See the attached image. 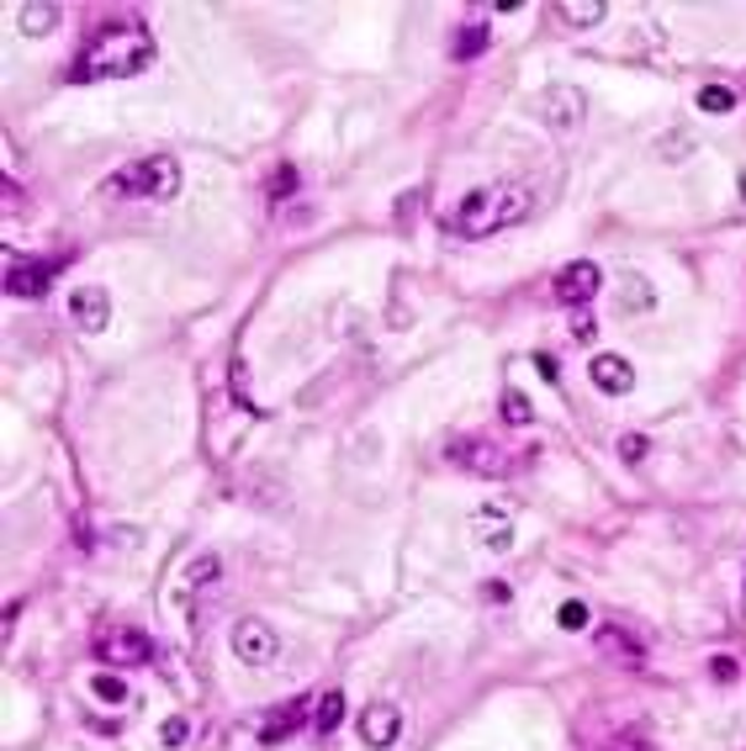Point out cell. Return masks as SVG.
Masks as SVG:
<instances>
[{"label":"cell","instance_id":"cell-1","mask_svg":"<svg viewBox=\"0 0 746 751\" xmlns=\"http://www.w3.org/2000/svg\"><path fill=\"white\" fill-rule=\"evenodd\" d=\"M154 59H160V48H154V33H149V27L112 22V27H101V33L80 48L75 79H132V75H143Z\"/></svg>","mask_w":746,"mask_h":751},{"label":"cell","instance_id":"cell-2","mask_svg":"<svg viewBox=\"0 0 746 751\" xmlns=\"http://www.w3.org/2000/svg\"><path fill=\"white\" fill-rule=\"evenodd\" d=\"M519 217H530V191L524 186H482V191L460 197V206L451 212V228L466 238H488L497 228H514Z\"/></svg>","mask_w":746,"mask_h":751},{"label":"cell","instance_id":"cell-3","mask_svg":"<svg viewBox=\"0 0 746 751\" xmlns=\"http://www.w3.org/2000/svg\"><path fill=\"white\" fill-rule=\"evenodd\" d=\"M112 197H149V201H175L180 197V164L169 154H149V159H132L127 170H117L106 180Z\"/></svg>","mask_w":746,"mask_h":751},{"label":"cell","instance_id":"cell-4","mask_svg":"<svg viewBox=\"0 0 746 751\" xmlns=\"http://www.w3.org/2000/svg\"><path fill=\"white\" fill-rule=\"evenodd\" d=\"M445 461L460 466V472H471V476H508V472H514V450H503L497 439H482V435L451 439Z\"/></svg>","mask_w":746,"mask_h":751},{"label":"cell","instance_id":"cell-5","mask_svg":"<svg viewBox=\"0 0 746 751\" xmlns=\"http://www.w3.org/2000/svg\"><path fill=\"white\" fill-rule=\"evenodd\" d=\"M96 656L106 662V667H143L149 656H154V640L138 630V625H106V630L96 635Z\"/></svg>","mask_w":746,"mask_h":751},{"label":"cell","instance_id":"cell-6","mask_svg":"<svg viewBox=\"0 0 746 751\" xmlns=\"http://www.w3.org/2000/svg\"><path fill=\"white\" fill-rule=\"evenodd\" d=\"M535 112L551 133H578L582 112H587V96H582L578 85H545L540 101H535Z\"/></svg>","mask_w":746,"mask_h":751},{"label":"cell","instance_id":"cell-7","mask_svg":"<svg viewBox=\"0 0 746 751\" xmlns=\"http://www.w3.org/2000/svg\"><path fill=\"white\" fill-rule=\"evenodd\" d=\"M233 656H239L244 667H270V662L281 656V635L270 630L265 619H239V625H233Z\"/></svg>","mask_w":746,"mask_h":751},{"label":"cell","instance_id":"cell-8","mask_svg":"<svg viewBox=\"0 0 746 751\" xmlns=\"http://www.w3.org/2000/svg\"><path fill=\"white\" fill-rule=\"evenodd\" d=\"M598 291H604V271H598L593 260L561 265V276H556V302H561V308H587Z\"/></svg>","mask_w":746,"mask_h":751},{"label":"cell","instance_id":"cell-9","mask_svg":"<svg viewBox=\"0 0 746 751\" xmlns=\"http://www.w3.org/2000/svg\"><path fill=\"white\" fill-rule=\"evenodd\" d=\"M53 276H59V260H11L5 265V291L22 297V302H38Z\"/></svg>","mask_w":746,"mask_h":751},{"label":"cell","instance_id":"cell-10","mask_svg":"<svg viewBox=\"0 0 746 751\" xmlns=\"http://www.w3.org/2000/svg\"><path fill=\"white\" fill-rule=\"evenodd\" d=\"M307 714H318V704H307V699H287L270 714H260V747H281L287 736H296L307 725Z\"/></svg>","mask_w":746,"mask_h":751},{"label":"cell","instance_id":"cell-11","mask_svg":"<svg viewBox=\"0 0 746 751\" xmlns=\"http://www.w3.org/2000/svg\"><path fill=\"white\" fill-rule=\"evenodd\" d=\"M471 540L482 546V551H514V518H508V509H497V503H482L477 514H471Z\"/></svg>","mask_w":746,"mask_h":751},{"label":"cell","instance_id":"cell-12","mask_svg":"<svg viewBox=\"0 0 746 751\" xmlns=\"http://www.w3.org/2000/svg\"><path fill=\"white\" fill-rule=\"evenodd\" d=\"M397 736H403V714H397V704H366V710H361V741L371 751L397 747Z\"/></svg>","mask_w":746,"mask_h":751},{"label":"cell","instance_id":"cell-13","mask_svg":"<svg viewBox=\"0 0 746 751\" xmlns=\"http://www.w3.org/2000/svg\"><path fill=\"white\" fill-rule=\"evenodd\" d=\"M69 313H75L80 328L101 334V328L112 323V291H106V286H80V291L69 297Z\"/></svg>","mask_w":746,"mask_h":751},{"label":"cell","instance_id":"cell-14","mask_svg":"<svg viewBox=\"0 0 746 751\" xmlns=\"http://www.w3.org/2000/svg\"><path fill=\"white\" fill-rule=\"evenodd\" d=\"M587 376H593V387H598V392H609V397H624L630 387H635V365H630L624 355H609V350H604V355H593Z\"/></svg>","mask_w":746,"mask_h":751},{"label":"cell","instance_id":"cell-15","mask_svg":"<svg viewBox=\"0 0 746 751\" xmlns=\"http://www.w3.org/2000/svg\"><path fill=\"white\" fill-rule=\"evenodd\" d=\"M59 16H64V11H59L53 0H27V5L16 11V27H22L27 38H42V33H53V27H59Z\"/></svg>","mask_w":746,"mask_h":751},{"label":"cell","instance_id":"cell-16","mask_svg":"<svg viewBox=\"0 0 746 751\" xmlns=\"http://www.w3.org/2000/svg\"><path fill=\"white\" fill-rule=\"evenodd\" d=\"M556 16H561L567 27H593V22H604V16H609V5H604V0H561V5H556Z\"/></svg>","mask_w":746,"mask_h":751},{"label":"cell","instance_id":"cell-17","mask_svg":"<svg viewBox=\"0 0 746 751\" xmlns=\"http://www.w3.org/2000/svg\"><path fill=\"white\" fill-rule=\"evenodd\" d=\"M620 308L624 313H652L657 308V291L641 276H620Z\"/></svg>","mask_w":746,"mask_h":751},{"label":"cell","instance_id":"cell-18","mask_svg":"<svg viewBox=\"0 0 746 751\" xmlns=\"http://www.w3.org/2000/svg\"><path fill=\"white\" fill-rule=\"evenodd\" d=\"M598 646H609L624 667H641V656H646V651H641V646H635L624 630H615V625H609V630H598Z\"/></svg>","mask_w":746,"mask_h":751},{"label":"cell","instance_id":"cell-19","mask_svg":"<svg viewBox=\"0 0 746 751\" xmlns=\"http://www.w3.org/2000/svg\"><path fill=\"white\" fill-rule=\"evenodd\" d=\"M339 719H344V693H324V699H318V714H313V725H318L324 736H333Z\"/></svg>","mask_w":746,"mask_h":751},{"label":"cell","instance_id":"cell-20","mask_svg":"<svg viewBox=\"0 0 746 751\" xmlns=\"http://www.w3.org/2000/svg\"><path fill=\"white\" fill-rule=\"evenodd\" d=\"M699 112H709V117H725V112H736V96H731L725 85H705V90H699Z\"/></svg>","mask_w":746,"mask_h":751},{"label":"cell","instance_id":"cell-21","mask_svg":"<svg viewBox=\"0 0 746 751\" xmlns=\"http://www.w3.org/2000/svg\"><path fill=\"white\" fill-rule=\"evenodd\" d=\"M217 572H223V561H217V555H197V561L186 566V588H191V593H202Z\"/></svg>","mask_w":746,"mask_h":751},{"label":"cell","instance_id":"cell-22","mask_svg":"<svg viewBox=\"0 0 746 751\" xmlns=\"http://www.w3.org/2000/svg\"><path fill=\"white\" fill-rule=\"evenodd\" d=\"M90 693H96V699H106V704H127V683L117 673H96V677H90Z\"/></svg>","mask_w":746,"mask_h":751},{"label":"cell","instance_id":"cell-23","mask_svg":"<svg viewBox=\"0 0 746 751\" xmlns=\"http://www.w3.org/2000/svg\"><path fill=\"white\" fill-rule=\"evenodd\" d=\"M191 741V719L186 714H169L165 725H160V747H169V751H180Z\"/></svg>","mask_w":746,"mask_h":751},{"label":"cell","instance_id":"cell-24","mask_svg":"<svg viewBox=\"0 0 746 751\" xmlns=\"http://www.w3.org/2000/svg\"><path fill=\"white\" fill-rule=\"evenodd\" d=\"M503 418H508V424H535V408H530V397L508 387V392H503Z\"/></svg>","mask_w":746,"mask_h":751},{"label":"cell","instance_id":"cell-25","mask_svg":"<svg viewBox=\"0 0 746 751\" xmlns=\"http://www.w3.org/2000/svg\"><path fill=\"white\" fill-rule=\"evenodd\" d=\"M556 625H561V630H587V603H578V598H567V603H561V609H556Z\"/></svg>","mask_w":746,"mask_h":751},{"label":"cell","instance_id":"cell-26","mask_svg":"<svg viewBox=\"0 0 746 751\" xmlns=\"http://www.w3.org/2000/svg\"><path fill=\"white\" fill-rule=\"evenodd\" d=\"M228 751H260V719H244L228 730Z\"/></svg>","mask_w":746,"mask_h":751},{"label":"cell","instance_id":"cell-27","mask_svg":"<svg viewBox=\"0 0 746 751\" xmlns=\"http://www.w3.org/2000/svg\"><path fill=\"white\" fill-rule=\"evenodd\" d=\"M488 48V27L477 22V27H460V38H456V59H471V53H482Z\"/></svg>","mask_w":746,"mask_h":751},{"label":"cell","instance_id":"cell-28","mask_svg":"<svg viewBox=\"0 0 746 751\" xmlns=\"http://www.w3.org/2000/svg\"><path fill=\"white\" fill-rule=\"evenodd\" d=\"M709 677H715V683H736V677H742V662H736V656H709Z\"/></svg>","mask_w":746,"mask_h":751},{"label":"cell","instance_id":"cell-29","mask_svg":"<svg viewBox=\"0 0 746 751\" xmlns=\"http://www.w3.org/2000/svg\"><path fill=\"white\" fill-rule=\"evenodd\" d=\"M646 450H652V445H646L641 435H624V439H620V455L630 461V466H641V455H646Z\"/></svg>","mask_w":746,"mask_h":751},{"label":"cell","instance_id":"cell-30","mask_svg":"<svg viewBox=\"0 0 746 751\" xmlns=\"http://www.w3.org/2000/svg\"><path fill=\"white\" fill-rule=\"evenodd\" d=\"M535 371L545 376V381H556V376H561V371H556V360H551V355H535Z\"/></svg>","mask_w":746,"mask_h":751}]
</instances>
